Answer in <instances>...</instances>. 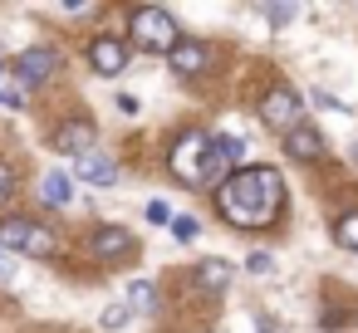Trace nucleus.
<instances>
[{
    "instance_id": "f257e3e1",
    "label": "nucleus",
    "mask_w": 358,
    "mask_h": 333,
    "mask_svg": "<svg viewBox=\"0 0 358 333\" xmlns=\"http://www.w3.org/2000/svg\"><path fill=\"white\" fill-rule=\"evenodd\" d=\"M280 196H285V182H280L275 167H241V172H231L221 182L216 206H221V216L231 225L260 230V225H270L280 216Z\"/></svg>"
},
{
    "instance_id": "f03ea898",
    "label": "nucleus",
    "mask_w": 358,
    "mask_h": 333,
    "mask_svg": "<svg viewBox=\"0 0 358 333\" xmlns=\"http://www.w3.org/2000/svg\"><path fill=\"white\" fill-rule=\"evenodd\" d=\"M0 250L6 255H30V260H50L55 255V230H45L40 221L10 216V221H0Z\"/></svg>"
},
{
    "instance_id": "7ed1b4c3",
    "label": "nucleus",
    "mask_w": 358,
    "mask_h": 333,
    "mask_svg": "<svg viewBox=\"0 0 358 333\" xmlns=\"http://www.w3.org/2000/svg\"><path fill=\"white\" fill-rule=\"evenodd\" d=\"M177 40H182V35H177V25H172L167 10H157V6L133 10V45H138V50H148V54H172Z\"/></svg>"
},
{
    "instance_id": "20e7f679",
    "label": "nucleus",
    "mask_w": 358,
    "mask_h": 333,
    "mask_svg": "<svg viewBox=\"0 0 358 333\" xmlns=\"http://www.w3.org/2000/svg\"><path fill=\"white\" fill-rule=\"evenodd\" d=\"M201 157H206V133H182L177 142H172V152H167V167H172V177L177 182H187V186H201Z\"/></svg>"
},
{
    "instance_id": "39448f33",
    "label": "nucleus",
    "mask_w": 358,
    "mask_h": 333,
    "mask_svg": "<svg viewBox=\"0 0 358 333\" xmlns=\"http://www.w3.org/2000/svg\"><path fill=\"white\" fill-rule=\"evenodd\" d=\"M299 113H304V98H299L289 84H280V89H270V94L260 98V123L275 128V133L299 128Z\"/></svg>"
},
{
    "instance_id": "423d86ee",
    "label": "nucleus",
    "mask_w": 358,
    "mask_h": 333,
    "mask_svg": "<svg viewBox=\"0 0 358 333\" xmlns=\"http://www.w3.org/2000/svg\"><path fill=\"white\" fill-rule=\"evenodd\" d=\"M55 69H59V54H55L50 45H35V50H25V54L10 64V74L20 79V89H25V94H30V89H40Z\"/></svg>"
},
{
    "instance_id": "0eeeda50",
    "label": "nucleus",
    "mask_w": 358,
    "mask_h": 333,
    "mask_svg": "<svg viewBox=\"0 0 358 333\" xmlns=\"http://www.w3.org/2000/svg\"><path fill=\"white\" fill-rule=\"evenodd\" d=\"M89 64H94V74L113 79V74L128 69V45H123L118 35H99V40L89 45Z\"/></svg>"
},
{
    "instance_id": "6e6552de",
    "label": "nucleus",
    "mask_w": 358,
    "mask_h": 333,
    "mask_svg": "<svg viewBox=\"0 0 358 333\" xmlns=\"http://www.w3.org/2000/svg\"><path fill=\"white\" fill-rule=\"evenodd\" d=\"M74 177H79V182H94V186H113V182H118V162H113L108 152L89 147V152L74 157Z\"/></svg>"
},
{
    "instance_id": "1a4fd4ad",
    "label": "nucleus",
    "mask_w": 358,
    "mask_h": 333,
    "mask_svg": "<svg viewBox=\"0 0 358 333\" xmlns=\"http://www.w3.org/2000/svg\"><path fill=\"white\" fill-rule=\"evenodd\" d=\"M133 230H123V225H99L94 230V240H89V250H94V260H123V255H133Z\"/></svg>"
},
{
    "instance_id": "9d476101",
    "label": "nucleus",
    "mask_w": 358,
    "mask_h": 333,
    "mask_svg": "<svg viewBox=\"0 0 358 333\" xmlns=\"http://www.w3.org/2000/svg\"><path fill=\"white\" fill-rule=\"evenodd\" d=\"M94 123L89 118H69V123H59L55 128V152H69V157H79V152H89L94 147Z\"/></svg>"
},
{
    "instance_id": "9b49d317",
    "label": "nucleus",
    "mask_w": 358,
    "mask_h": 333,
    "mask_svg": "<svg viewBox=\"0 0 358 333\" xmlns=\"http://www.w3.org/2000/svg\"><path fill=\"white\" fill-rule=\"evenodd\" d=\"M167 64H172V74H201L206 64H211V50L201 45V40H177V50L167 54Z\"/></svg>"
},
{
    "instance_id": "f8f14e48",
    "label": "nucleus",
    "mask_w": 358,
    "mask_h": 333,
    "mask_svg": "<svg viewBox=\"0 0 358 333\" xmlns=\"http://www.w3.org/2000/svg\"><path fill=\"white\" fill-rule=\"evenodd\" d=\"M285 152H289V157H299V162H314V157H324V142H319V133H314V128H304V123H299V128H289V133H285Z\"/></svg>"
},
{
    "instance_id": "ddd939ff",
    "label": "nucleus",
    "mask_w": 358,
    "mask_h": 333,
    "mask_svg": "<svg viewBox=\"0 0 358 333\" xmlns=\"http://www.w3.org/2000/svg\"><path fill=\"white\" fill-rule=\"evenodd\" d=\"M196 284L211 289V294H221V289L231 284V265H226V260H201V265H196Z\"/></svg>"
},
{
    "instance_id": "4468645a",
    "label": "nucleus",
    "mask_w": 358,
    "mask_h": 333,
    "mask_svg": "<svg viewBox=\"0 0 358 333\" xmlns=\"http://www.w3.org/2000/svg\"><path fill=\"white\" fill-rule=\"evenodd\" d=\"M69 196H74V191H69V177H64V172H50V177L40 182V201H45V206H69Z\"/></svg>"
},
{
    "instance_id": "2eb2a0df",
    "label": "nucleus",
    "mask_w": 358,
    "mask_h": 333,
    "mask_svg": "<svg viewBox=\"0 0 358 333\" xmlns=\"http://www.w3.org/2000/svg\"><path fill=\"white\" fill-rule=\"evenodd\" d=\"M128 304H133V313H152V309H157V289H152L148 279H133V284H128Z\"/></svg>"
},
{
    "instance_id": "dca6fc26",
    "label": "nucleus",
    "mask_w": 358,
    "mask_h": 333,
    "mask_svg": "<svg viewBox=\"0 0 358 333\" xmlns=\"http://www.w3.org/2000/svg\"><path fill=\"white\" fill-rule=\"evenodd\" d=\"M0 103H6V108H20V103H25V89H20V79H15L6 64H0Z\"/></svg>"
},
{
    "instance_id": "f3484780",
    "label": "nucleus",
    "mask_w": 358,
    "mask_h": 333,
    "mask_svg": "<svg viewBox=\"0 0 358 333\" xmlns=\"http://www.w3.org/2000/svg\"><path fill=\"white\" fill-rule=\"evenodd\" d=\"M167 225H172V235H177V240H182V245H192V240H196V235H201V225H196V221H192V216H172V221H167Z\"/></svg>"
},
{
    "instance_id": "a211bd4d",
    "label": "nucleus",
    "mask_w": 358,
    "mask_h": 333,
    "mask_svg": "<svg viewBox=\"0 0 358 333\" xmlns=\"http://www.w3.org/2000/svg\"><path fill=\"white\" fill-rule=\"evenodd\" d=\"M334 240H338L343 250H358V216H343L338 230H334Z\"/></svg>"
},
{
    "instance_id": "6ab92c4d",
    "label": "nucleus",
    "mask_w": 358,
    "mask_h": 333,
    "mask_svg": "<svg viewBox=\"0 0 358 333\" xmlns=\"http://www.w3.org/2000/svg\"><path fill=\"white\" fill-rule=\"evenodd\" d=\"M294 15H299L294 6H265V20H270L275 30H285V25H294Z\"/></svg>"
},
{
    "instance_id": "aec40b11",
    "label": "nucleus",
    "mask_w": 358,
    "mask_h": 333,
    "mask_svg": "<svg viewBox=\"0 0 358 333\" xmlns=\"http://www.w3.org/2000/svg\"><path fill=\"white\" fill-rule=\"evenodd\" d=\"M128 323V304H108L103 309V328H123Z\"/></svg>"
},
{
    "instance_id": "412c9836",
    "label": "nucleus",
    "mask_w": 358,
    "mask_h": 333,
    "mask_svg": "<svg viewBox=\"0 0 358 333\" xmlns=\"http://www.w3.org/2000/svg\"><path fill=\"white\" fill-rule=\"evenodd\" d=\"M10 196H15V172H10L6 162H0V206H6Z\"/></svg>"
},
{
    "instance_id": "4be33fe9",
    "label": "nucleus",
    "mask_w": 358,
    "mask_h": 333,
    "mask_svg": "<svg viewBox=\"0 0 358 333\" xmlns=\"http://www.w3.org/2000/svg\"><path fill=\"white\" fill-rule=\"evenodd\" d=\"M245 269H250V274H270V269H275V260H270L265 250H255V255L245 260Z\"/></svg>"
},
{
    "instance_id": "5701e85b",
    "label": "nucleus",
    "mask_w": 358,
    "mask_h": 333,
    "mask_svg": "<svg viewBox=\"0 0 358 333\" xmlns=\"http://www.w3.org/2000/svg\"><path fill=\"white\" fill-rule=\"evenodd\" d=\"M148 221H152V225H167V221H172L167 201H152V206H148Z\"/></svg>"
},
{
    "instance_id": "b1692460",
    "label": "nucleus",
    "mask_w": 358,
    "mask_h": 333,
    "mask_svg": "<svg viewBox=\"0 0 358 333\" xmlns=\"http://www.w3.org/2000/svg\"><path fill=\"white\" fill-rule=\"evenodd\" d=\"M314 103L329 108V113H348V103H338V98H329V94H314Z\"/></svg>"
},
{
    "instance_id": "393cba45",
    "label": "nucleus",
    "mask_w": 358,
    "mask_h": 333,
    "mask_svg": "<svg viewBox=\"0 0 358 333\" xmlns=\"http://www.w3.org/2000/svg\"><path fill=\"white\" fill-rule=\"evenodd\" d=\"M10 279H15V260L0 250V284H10Z\"/></svg>"
},
{
    "instance_id": "a878e982",
    "label": "nucleus",
    "mask_w": 358,
    "mask_h": 333,
    "mask_svg": "<svg viewBox=\"0 0 358 333\" xmlns=\"http://www.w3.org/2000/svg\"><path fill=\"white\" fill-rule=\"evenodd\" d=\"M353 157H358V142H353Z\"/></svg>"
},
{
    "instance_id": "bb28decb",
    "label": "nucleus",
    "mask_w": 358,
    "mask_h": 333,
    "mask_svg": "<svg viewBox=\"0 0 358 333\" xmlns=\"http://www.w3.org/2000/svg\"><path fill=\"white\" fill-rule=\"evenodd\" d=\"M260 333H275V328H260Z\"/></svg>"
}]
</instances>
